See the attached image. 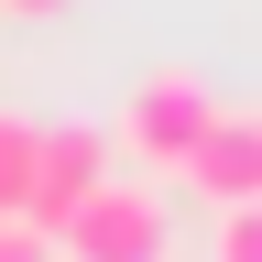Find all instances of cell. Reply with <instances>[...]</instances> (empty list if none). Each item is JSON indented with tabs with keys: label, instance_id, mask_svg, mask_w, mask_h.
I'll return each mask as SVG.
<instances>
[{
	"label": "cell",
	"instance_id": "obj_8",
	"mask_svg": "<svg viewBox=\"0 0 262 262\" xmlns=\"http://www.w3.org/2000/svg\"><path fill=\"white\" fill-rule=\"evenodd\" d=\"M0 11H33V22H44V11H66V0H0Z\"/></svg>",
	"mask_w": 262,
	"mask_h": 262
},
{
	"label": "cell",
	"instance_id": "obj_6",
	"mask_svg": "<svg viewBox=\"0 0 262 262\" xmlns=\"http://www.w3.org/2000/svg\"><path fill=\"white\" fill-rule=\"evenodd\" d=\"M208 262H262V208H219V251Z\"/></svg>",
	"mask_w": 262,
	"mask_h": 262
},
{
	"label": "cell",
	"instance_id": "obj_5",
	"mask_svg": "<svg viewBox=\"0 0 262 262\" xmlns=\"http://www.w3.org/2000/svg\"><path fill=\"white\" fill-rule=\"evenodd\" d=\"M33 142H44V131L0 110V219H22V186H33Z\"/></svg>",
	"mask_w": 262,
	"mask_h": 262
},
{
	"label": "cell",
	"instance_id": "obj_1",
	"mask_svg": "<svg viewBox=\"0 0 262 262\" xmlns=\"http://www.w3.org/2000/svg\"><path fill=\"white\" fill-rule=\"evenodd\" d=\"M208 120H219V98L196 88L186 66H153V77L120 98V131H110V142L131 164H153V175H186V153L208 142Z\"/></svg>",
	"mask_w": 262,
	"mask_h": 262
},
{
	"label": "cell",
	"instance_id": "obj_2",
	"mask_svg": "<svg viewBox=\"0 0 262 262\" xmlns=\"http://www.w3.org/2000/svg\"><path fill=\"white\" fill-rule=\"evenodd\" d=\"M110 153H120V142H110L98 120H66V131H44V142H33V186H22V229H33L44 251H55V229L77 219V208H88L98 186H110Z\"/></svg>",
	"mask_w": 262,
	"mask_h": 262
},
{
	"label": "cell",
	"instance_id": "obj_4",
	"mask_svg": "<svg viewBox=\"0 0 262 262\" xmlns=\"http://www.w3.org/2000/svg\"><path fill=\"white\" fill-rule=\"evenodd\" d=\"M186 186L208 208H262V110H219L208 142L186 153Z\"/></svg>",
	"mask_w": 262,
	"mask_h": 262
},
{
	"label": "cell",
	"instance_id": "obj_3",
	"mask_svg": "<svg viewBox=\"0 0 262 262\" xmlns=\"http://www.w3.org/2000/svg\"><path fill=\"white\" fill-rule=\"evenodd\" d=\"M55 262H164V196H142V186H98L77 219L55 229Z\"/></svg>",
	"mask_w": 262,
	"mask_h": 262
},
{
	"label": "cell",
	"instance_id": "obj_7",
	"mask_svg": "<svg viewBox=\"0 0 262 262\" xmlns=\"http://www.w3.org/2000/svg\"><path fill=\"white\" fill-rule=\"evenodd\" d=\"M0 262H55V251H44V241H33V229H22V219H0Z\"/></svg>",
	"mask_w": 262,
	"mask_h": 262
}]
</instances>
